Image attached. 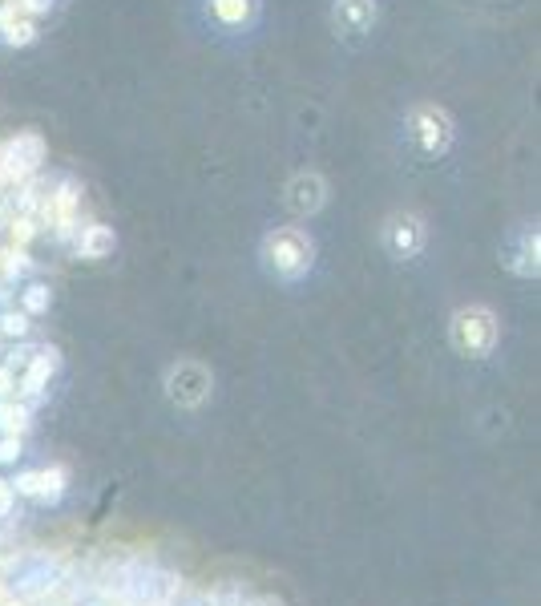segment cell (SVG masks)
<instances>
[{"mask_svg":"<svg viewBox=\"0 0 541 606\" xmlns=\"http://www.w3.org/2000/svg\"><path fill=\"white\" fill-rule=\"evenodd\" d=\"M25 308H29V312H45V308H49V287L33 283V287L25 291Z\"/></svg>","mask_w":541,"mask_h":606,"instance_id":"cell-15","label":"cell"},{"mask_svg":"<svg viewBox=\"0 0 541 606\" xmlns=\"http://www.w3.org/2000/svg\"><path fill=\"white\" fill-rule=\"evenodd\" d=\"M0 41L13 45V49H25V45L37 41V21L25 17V13H17L13 0H9L5 9H0Z\"/></svg>","mask_w":541,"mask_h":606,"instance_id":"cell-13","label":"cell"},{"mask_svg":"<svg viewBox=\"0 0 541 606\" xmlns=\"http://www.w3.org/2000/svg\"><path fill=\"white\" fill-rule=\"evenodd\" d=\"M505 267L521 279H533L537 275V227H525L513 235L509 251H505Z\"/></svg>","mask_w":541,"mask_h":606,"instance_id":"cell-11","label":"cell"},{"mask_svg":"<svg viewBox=\"0 0 541 606\" xmlns=\"http://www.w3.org/2000/svg\"><path fill=\"white\" fill-rule=\"evenodd\" d=\"M332 25L344 41H364L376 25V0H336Z\"/></svg>","mask_w":541,"mask_h":606,"instance_id":"cell-9","label":"cell"},{"mask_svg":"<svg viewBox=\"0 0 541 606\" xmlns=\"http://www.w3.org/2000/svg\"><path fill=\"white\" fill-rule=\"evenodd\" d=\"M53 578H57V562L53 558H25L17 566V574H13V586L21 594H41V590L53 586Z\"/></svg>","mask_w":541,"mask_h":606,"instance_id":"cell-12","label":"cell"},{"mask_svg":"<svg viewBox=\"0 0 541 606\" xmlns=\"http://www.w3.org/2000/svg\"><path fill=\"white\" fill-rule=\"evenodd\" d=\"M210 9V21L227 29V33H239V29H251L255 17H259V0H206Z\"/></svg>","mask_w":541,"mask_h":606,"instance_id":"cell-10","label":"cell"},{"mask_svg":"<svg viewBox=\"0 0 541 606\" xmlns=\"http://www.w3.org/2000/svg\"><path fill=\"white\" fill-rule=\"evenodd\" d=\"M311 259H315V243H311L307 231H299V227H275V231H267V239H263V263L279 279L307 275Z\"/></svg>","mask_w":541,"mask_h":606,"instance_id":"cell-2","label":"cell"},{"mask_svg":"<svg viewBox=\"0 0 541 606\" xmlns=\"http://www.w3.org/2000/svg\"><path fill=\"white\" fill-rule=\"evenodd\" d=\"M33 235H37L33 215H17V219H13V239H17V243H29Z\"/></svg>","mask_w":541,"mask_h":606,"instance_id":"cell-17","label":"cell"},{"mask_svg":"<svg viewBox=\"0 0 541 606\" xmlns=\"http://www.w3.org/2000/svg\"><path fill=\"white\" fill-rule=\"evenodd\" d=\"M13 5H17V13H25V17H45L49 9H53V0H13Z\"/></svg>","mask_w":541,"mask_h":606,"instance_id":"cell-16","label":"cell"},{"mask_svg":"<svg viewBox=\"0 0 541 606\" xmlns=\"http://www.w3.org/2000/svg\"><path fill=\"white\" fill-rule=\"evenodd\" d=\"M408 138L424 158H441L453 150L457 126L449 118L445 106H432V101H420V106L408 110Z\"/></svg>","mask_w":541,"mask_h":606,"instance_id":"cell-3","label":"cell"},{"mask_svg":"<svg viewBox=\"0 0 541 606\" xmlns=\"http://www.w3.org/2000/svg\"><path fill=\"white\" fill-rule=\"evenodd\" d=\"M210 372L194 360H178L170 372H166V396L178 404V409H198V404L210 396Z\"/></svg>","mask_w":541,"mask_h":606,"instance_id":"cell-7","label":"cell"},{"mask_svg":"<svg viewBox=\"0 0 541 606\" xmlns=\"http://www.w3.org/2000/svg\"><path fill=\"white\" fill-rule=\"evenodd\" d=\"M497 336H501L497 316L485 308V303H469V308H457L453 320H449V340H453V348H457L461 356H469V360L493 356Z\"/></svg>","mask_w":541,"mask_h":606,"instance_id":"cell-1","label":"cell"},{"mask_svg":"<svg viewBox=\"0 0 541 606\" xmlns=\"http://www.w3.org/2000/svg\"><path fill=\"white\" fill-rule=\"evenodd\" d=\"M380 239H384V251L392 255V259H416L420 251H424V243H428V227H424V219L416 215V211H396V215H388L384 219V231H380Z\"/></svg>","mask_w":541,"mask_h":606,"instance_id":"cell-5","label":"cell"},{"mask_svg":"<svg viewBox=\"0 0 541 606\" xmlns=\"http://www.w3.org/2000/svg\"><path fill=\"white\" fill-rule=\"evenodd\" d=\"M283 202H287L291 215L311 219V215L323 211V202H328V182H323V174H315V170H299V174H291V182L283 190Z\"/></svg>","mask_w":541,"mask_h":606,"instance_id":"cell-8","label":"cell"},{"mask_svg":"<svg viewBox=\"0 0 541 606\" xmlns=\"http://www.w3.org/2000/svg\"><path fill=\"white\" fill-rule=\"evenodd\" d=\"M25 328H29V324H25V316H21V312H17V316H5V332H17V336H21Z\"/></svg>","mask_w":541,"mask_h":606,"instance_id":"cell-18","label":"cell"},{"mask_svg":"<svg viewBox=\"0 0 541 606\" xmlns=\"http://www.w3.org/2000/svg\"><path fill=\"white\" fill-rule=\"evenodd\" d=\"M45 154H49V150H45V138H41L37 130H21L17 138L5 142V150H0V174L25 182V178H33V174L41 170Z\"/></svg>","mask_w":541,"mask_h":606,"instance_id":"cell-6","label":"cell"},{"mask_svg":"<svg viewBox=\"0 0 541 606\" xmlns=\"http://www.w3.org/2000/svg\"><path fill=\"white\" fill-rule=\"evenodd\" d=\"M174 590V574H166L154 562H130L118 574V594L126 606H162Z\"/></svg>","mask_w":541,"mask_h":606,"instance_id":"cell-4","label":"cell"},{"mask_svg":"<svg viewBox=\"0 0 541 606\" xmlns=\"http://www.w3.org/2000/svg\"><path fill=\"white\" fill-rule=\"evenodd\" d=\"M114 247H118V235H114V227H105V223H89L77 235V259H105Z\"/></svg>","mask_w":541,"mask_h":606,"instance_id":"cell-14","label":"cell"}]
</instances>
